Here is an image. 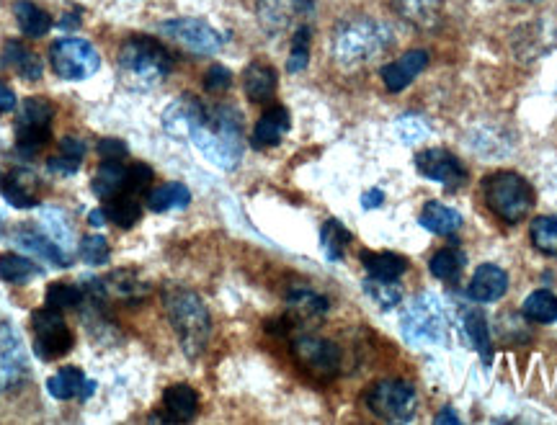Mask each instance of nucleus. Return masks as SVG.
Segmentation results:
<instances>
[{
  "instance_id": "nucleus-56",
  "label": "nucleus",
  "mask_w": 557,
  "mask_h": 425,
  "mask_svg": "<svg viewBox=\"0 0 557 425\" xmlns=\"http://www.w3.org/2000/svg\"><path fill=\"white\" fill-rule=\"evenodd\" d=\"M88 222H91V227H104L106 225L104 209H93V212L88 214Z\"/></svg>"
},
{
  "instance_id": "nucleus-57",
  "label": "nucleus",
  "mask_w": 557,
  "mask_h": 425,
  "mask_svg": "<svg viewBox=\"0 0 557 425\" xmlns=\"http://www.w3.org/2000/svg\"><path fill=\"white\" fill-rule=\"evenodd\" d=\"M521 3H529V0H521Z\"/></svg>"
},
{
  "instance_id": "nucleus-8",
  "label": "nucleus",
  "mask_w": 557,
  "mask_h": 425,
  "mask_svg": "<svg viewBox=\"0 0 557 425\" xmlns=\"http://www.w3.org/2000/svg\"><path fill=\"white\" fill-rule=\"evenodd\" d=\"M52 70L62 80H86L101 67V55L86 39H60L49 47Z\"/></svg>"
},
{
  "instance_id": "nucleus-24",
  "label": "nucleus",
  "mask_w": 557,
  "mask_h": 425,
  "mask_svg": "<svg viewBox=\"0 0 557 425\" xmlns=\"http://www.w3.org/2000/svg\"><path fill=\"white\" fill-rule=\"evenodd\" d=\"M3 65L11 67L13 73L21 75L24 80H39L44 73L42 60L21 42H8L3 47Z\"/></svg>"
},
{
  "instance_id": "nucleus-48",
  "label": "nucleus",
  "mask_w": 557,
  "mask_h": 425,
  "mask_svg": "<svg viewBox=\"0 0 557 425\" xmlns=\"http://www.w3.org/2000/svg\"><path fill=\"white\" fill-rule=\"evenodd\" d=\"M150 183H153V168H150V165H129L127 181H124V191H127V194H142V191L150 189Z\"/></svg>"
},
{
  "instance_id": "nucleus-20",
  "label": "nucleus",
  "mask_w": 557,
  "mask_h": 425,
  "mask_svg": "<svg viewBox=\"0 0 557 425\" xmlns=\"http://www.w3.org/2000/svg\"><path fill=\"white\" fill-rule=\"evenodd\" d=\"M292 127L289 111L284 106H274L258 119L256 129H253V147L264 150V147H274L284 140V134Z\"/></svg>"
},
{
  "instance_id": "nucleus-41",
  "label": "nucleus",
  "mask_w": 557,
  "mask_h": 425,
  "mask_svg": "<svg viewBox=\"0 0 557 425\" xmlns=\"http://www.w3.org/2000/svg\"><path fill=\"white\" fill-rule=\"evenodd\" d=\"M462 266H465V255L457 248H444L431 258L429 268L431 274L441 281H454L462 274Z\"/></svg>"
},
{
  "instance_id": "nucleus-6",
  "label": "nucleus",
  "mask_w": 557,
  "mask_h": 425,
  "mask_svg": "<svg viewBox=\"0 0 557 425\" xmlns=\"http://www.w3.org/2000/svg\"><path fill=\"white\" fill-rule=\"evenodd\" d=\"M400 333L411 346H439L447 335V315L441 299L431 292L418 294L400 317Z\"/></svg>"
},
{
  "instance_id": "nucleus-29",
  "label": "nucleus",
  "mask_w": 557,
  "mask_h": 425,
  "mask_svg": "<svg viewBox=\"0 0 557 425\" xmlns=\"http://www.w3.org/2000/svg\"><path fill=\"white\" fill-rule=\"evenodd\" d=\"M191 204V191L184 183H166L160 189L147 194V207L153 212H173V209H186Z\"/></svg>"
},
{
  "instance_id": "nucleus-44",
  "label": "nucleus",
  "mask_w": 557,
  "mask_h": 425,
  "mask_svg": "<svg viewBox=\"0 0 557 425\" xmlns=\"http://www.w3.org/2000/svg\"><path fill=\"white\" fill-rule=\"evenodd\" d=\"M395 129H398L400 140H403L405 145H416V142H423L431 134V127L426 124V119L416 114L400 116L398 122H395Z\"/></svg>"
},
{
  "instance_id": "nucleus-47",
  "label": "nucleus",
  "mask_w": 557,
  "mask_h": 425,
  "mask_svg": "<svg viewBox=\"0 0 557 425\" xmlns=\"http://www.w3.org/2000/svg\"><path fill=\"white\" fill-rule=\"evenodd\" d=\"M83 292L73 284H52L47 289V307L55 310H68V307H78Z\"/></svg>"
},
{
  "instance_id": "nucleus-2",
  "label": "nucleus",
  "mask_w": 557,
  "mask_h": 425,
  "mask_svg": "<svg viewBox=\"0 0 557 425\" xmlns=\"http://www.w3.org/2000/svg\"><path fill=\"white\" fill-rule=\"evenodd\" d=\"M168 49L153 37H132L122 44L117 57L119 78L132 91H150L171 73Z\"/></svg>"
},
{
  "instance_id": "nucleus-54",
  "label": "nucleus",
  "mask_w": 557,
  "mask_h": 425,
  "mask_svg": "<svg viewBox=\"0 0 557 425\" xmlns=\"http://www.w3.org/2000/svg\"><path fill=\"white\" fill-rule=\"evenodd\" d=\"M385 201V194H382L380 189H372V191H367V194L362 196V207L364 209H377Z\"/></svg>"
},
{
  "instance_id": "nucleus-50",
  "label": "nucleus",
  "mask_w": 557,
  "mask_h": 425,
  "mask_svg": "<svg viewBox=\"0 0 557 425\" xmlns=\"http://www.w3.org/2000/svg\"><path fill=\"white\" fill-rule=\"evenodd\" d=\"M80 163H83V160L70 158L65 152H57L55 158H49V170H52V173H60V176H73V173H78Z\"/></svg>"
},
{
  "instance_id": "nucleus-37",
  "label": "nucleus",
  "mask_w": 557,
  "mask_h": 425,
  "mask_svg": "<svg viewBox=\"0 0 557 425\" xmlns=\"http://www.w3.org/2000/svg\"><path fill=\"white\" fill-rule=\"evenodd\" d=\"M289 310L300 320H315L328 312V299L320 297L318 292H310V289H294L289 294Z\"/></svg>"
},
{
  "instance_id": "nucleus-55",
  "label": "nucleus",
  "mask_w": 557,
  "mask_h": 425,
  "mask_svg": "<svg viewBox=\"0 0 557 425\" xmlns=\"http://www.w3.org/2000/svg\"><path fill=\"white\" fill-rule=\"evenodd\" d=\"M436 423H460V415L452 413V407H444L439 415H436Z\"/></svg>"
},
{
  "instance_id": "nucleus-11",
  "label": "nucleus",
  "mask_w": 557,
  "mask_h": 425,
  "mask_svg": "<svg viewBox=\"0 0 557 425\" xmlns=\"http://www.w3.org/2000/svg\"><path fill=\"white\" fill-rule=\"evenodd\" d=\"M292 353L297 364L318 379L336 377L341 369V348L318 335H300L292 340Z\"/></svg>"
},
{
  "instance_id": "nucleus-30",
  "label": "nucleus",
  "mask_w": 557,
  "mask_h": 425,
  "mask_svg": "<svg viewBox=\"0 0 557 425\" xmlns=\"http://www.w3.org/2000/svg\"><path fill=\"white\" fill-rule=\"evenodd\" d=\"M362 263L367 268V274L374 276V279H400L405 274V268H408V261L403 255L369 253V250L362 253Z\"/></svg>"
},
{
  "instance_id": "nucleus-34",
  "label": "nucleus",
  "mask_w": 557,
  "mask_h": 425,
  "mask_svg": "<svg viewBox=\"0 0 557 425\" xmlns=\"http://www.w3.org/2000/svg\"><path fill=\"white\" fill-rule=\"evenodd\" d=\"M351 243V235L349 230L338 222V219H328L323 225V232H320V245H323V253L325 258L331 263H338L346 253Z\"/></svg>"
},
{
  "instance_id": "nucleus-45",
  "label": "nucleus",
  "mask_w": 557,
  "mask_h": 425,
  "mask_svg": "<svg viewBox=\"0 0 557 425\" xmlns=\"http://www.w3.org/2000/svg\"><path fill=\"white\" fill-rule=\"evenodd\" d=\"M52 140V129H39V127H19L16 124V147L26 155L42 150L47 142Z\"/></svg>"
},
{
  "instance_id": "nucleus-21",
  "label": "nucleus",
  "mask_w": 557,
  "mask_h": 425,
  "mask_svg": "<svg viewBox=\"0 0 557 425\" xmlns=\"http://www.w3.org/2000/svg\"><path fill=\"white\" fill-rule=\"evenodd\" d=\"M91 286L98 294L127 299V302H137L147 294V284H142L140 276L132 274V271H114L104 281H91Z\"/></svg>"
},
{
  "instance_id": "nucleus-18",
  "label": "nucleus",
  "mask_w": 557,
  "mask_h": 425,
  "mask_svg": "<svg viewBox=\"0 0 557 425\" xmlns=\"http://www.w3.org/2000/svg\"><path fill=\"white\" fill-rule=\"evenodd\" d=\"M199 413V395L189 384H173L163 395V413L153 415L150 420H160V423H186Z\"/></svg>"
},
{
  "instance_id": "nucleus-22",
  "label": "nucleus",
  "mask_w": 557,
  "mask_h": 425,
  "mask_svg": "<svg viewBox=\"0 0 557 425\" xmlns=\"http://www.w3.org/2000/svg\"><path fill=\"white\" fill-rule=\"evenodd\" d=\"M39 232H44L52 243L60 245L68 255L73 253L75 232L73 225L68 222V217H65V212H60V209L55 207L39 209Z\"/></svg>"
},
{
  "instance_id": "nucleus-27",
  "label": "nucleus",
  "mask_w": 557,
  "mask_h": 425,
  "mask_svg": "<svg viewBox=\"0 0 557 425\" xmlns=\"http://www.w3.org/2000/svg\"><path fill=\"white\" fill-rule=\"evenodd\" d=\"M276 91V73L274 67L264 65V62H253L248 70H245V93L251 101L256 104H264L274 96Z\"/></svg>"
},
{
  "instance_id": "nucleus-23",
  "label": "nucleus",
  "mask_w": 557,
  "mask_h": 425,
  "mask_svg": "<svg viewBox=\"0 0 557 425\" xmlns=\"http://www.w3.org/2000/svg\"><path fill=\"white\" fill-rule=\"evenodd\" d=\"M16 243L21 245L24 250H29V253L39 255V258H44V261L55 263V266H70V255L65 253V250L60 248V245H55L52 240H49L44 232L39 230H19L16 232Z\"/></svg>"
},
{
  "instance_id": "nucleus-7",
  "label": "nucleus",
  "mask_w": 557,
  "mask_h": 425,
  "mask_svg": "<svg viewBox=\"0 0 557 425\" xmlns=\"http://www.w3.org/2000/svg\"><path fill=\"white\" fill-rule=\"evenodd\" d=\"M364 402L377 418L390 420V423L411 420L418 407L416 389L408 382H400V379H385V382L372 384L364 395Z\"/></svg>"
},
{
  "instance_id": "nucleus-26",
  "label": "nucleus",
  "mask_w": 557,
  "mask_h": 425,
  "mask_svg": "<svg viewBox=\"0 0 557 425\" xmlns=\"http://www.w3.org/2000/svg\"><path fill=\"white\" fill-rule=\"evenodd\" d=\"M421 225L434 235H454L462 227V217L460 212H454L447 204L429 201L421 212Z\"/></svg>"
},
{
  "instance_id": "nucleus-3",
  "label": "nucleus",
  "mask_w": 557,
  "mask_h": 425,
  "mask_svg": "<svg viewBox=\"0 0 557 425\" xmlns=\"http://www.w3.org/2000/svg\"><path fill=\"white\" fill-rule=\"evenodd\" d=\"M395 37L387 24L377 19H351L343 21L333 34V57L343 67H359L385 55Z\"/></svg>"
},
{
  "instance_id": "nucleus-38",
  "label": "nucleus",
  "mask_w": 557,
  "mask_h": 425,
  "mask_svg": "<svg viewBox=\"0 0 557 425\" xmlns=\"http://www.w3.org/2000/svg\"><path fill=\"white\" fill-rule=\"evenodd\" d=\"M524 317H529L532 322H555L557 320V297L547 289L529 294L524 307H521Z\"/></svg>"
},
{
  "instance_id": "nucleus-46",
  "label": "nucleus",
  "mask_w": 557,
  "mask_h": 425,
  "mask_svg": "<svg viewBox=\"0 0 557 425\" xmlns=\"http://www.w3.org/2000/svg\"><path fill=\"white\" fill-rule=\"evenodd\" d=\"M78 253L80 258L91 266H104L109 261V243H106V237L101 235H86L83 237V243L78 245Z\"/></svg>"
},
{
  "instance_id": "nucleus-14",
  "label": "nucleus",
  "mask_w": 557,
  "mask_h": 425,
  "mask_svg": "<svg viewBox=\"0 0 557 425\" xmlns=\"http://www.w3.org/2000/svg\"><path fill=\"white\" fill-rule=\"evenodd\" d=\"M315 0H258V21L271 37L292 29L307 13H313Z\"/></svg>"
},
{
  "instance_id": "nucleus-53",
  "label": "nucleus",
  "mask_w": 557,
  "mask_h": 425,
  "mask_svg": "<svg viewBox=\"0 0 557 425\" xmlns=\"http://www.w3.org/2000/svg\"><path fill=\"white\" fill-rule=\"evenodd\" d=\"M16 109V93L0 80V114H11Z\"/></svg>"
},
{
  "instance_id": "nucleus-25",
  "label": "nucleus",
  "mask_w": 557,
  "mask_h": 425,
  "mask_svg": "<svg viewBox=\"0 0 557 425\" xmlns=\"http://www.w3.org/2000/svg\"><path fill=\"white\" fill-rule=\"evenodd\" d=\"M124 181H127V168L122 160H104L93 176V194L98 199H114L124 191Z\"/></svg>"
},
{
  "instance_id": "nucleus-39",
  "label": "nucleus",
  "mask_w": 557,
  "mask_h": 425,
  "mask_svg": "<svg viewBox=\"0 0 557 425\" xmlns=\"http://www.w3.org/2000/svg\"><path fill=\"white\" fill-rule=\"evenodd\" d=\"M39 274V268L24 258V255L6 253L0 255V279L8 281V284H24V281L34 279Z\"/></svg>"
},
{
  "instance_id": "nucleus-36",
  "label": "nucleus",
  "mask_w": 557,
  "mask_h": 425,
  "mask_svg": "<svg viewBox=\"0 0 557 425\" xmlns=\"http://www.w3.org/2000/svg\"><path fill=\"white\" fill-rule=\"evenodd\" d=\"M83 384H86L83 371L75 369V366H65V369H60L55 377L49 379L47 389L55 400H73L75 395L83 392Z\"/></svg>"
},
{
  "instance_id": "nucleus-17",
  "label": "nucleus",
  "mask_w": 557,
  "mask_h": 425,
  "mask_svg": "<svg viewBox=\"0 0 557 425\" xmlns=\"http://www.w3.org/2000/svg\"><path fill=\"white\" fill-rule=\"evenodd\" d=\"M506 292H509V274H506L501 266H496V263L480 266L478 271L472 274L470 286H467L470 299H475V302L480 304L498 302Z\"/></svg>"
},
{
  "instance_id": "nucleus-12",
  "label": "nucleus",
  "mask_w": 557,
  "mask_h": 425,
  "mask_svg": "<svg viewBox=\"0 0 557 425\" xmlns=\"http://www.w3.org/2000/svg\"><path fill=\"white\" fill-rule=\"evenodd\" d=\"M26 374H29V361L19 333L8 322H0V395L19 387Z\"/></svg>"
},
{
  "instance_id": "nucleus-35",
  "label": "nucleus",
  "mask_w": 557,
  "mask_h": 425,
  "mask_svg": "<svg viewBox=\"0 0 557 425\" xmlns=\"http://www.w3.org/2000/svg\"><path fill=\"white\" fill-rule=\"evenodd\" d=\"M364 292L380 310H392L403 302V289H400L398 279H374V276H369L364 281Z\"/></svg>"
},
{
  "instance_id": "nucleus-13",
  "label": "nucleus",
  "mask_w": 557,
  "mask_h": 425,
  "mask_svg": "<svg viewBox=\"0 0 557 425\" xmlns=\"http://www.w3.org/2000/svg\"><path fill=\"white\" fill-rule=\"evenodd\" d=\"M416 170L423 178L429 181L441 183L444 189L454 191L460 189L467 178V170L460 160L454 158L449 150H441V147H431V150H423L416 155Z\"/></svg>"
},
{
  "instance_id": "nucleus-32",
  "label": "nucleus",
  "mask_w": 557,
  "mask_h": 425,
  "mask_svg": "<svg viewBox=\"0 0 557 425\" xmlns=\"http://www.w3.org/2000/svg\"><path fill=\"white\" fill-rule=\"evenodd\" d=\"M395 8L405 21L431 29L439 21V0H395Z\"/></svg>"
},
{
  "instance_id": "nucleus-10",
  "label": "nucleus",
  "mask_w": 557,
  "mask_h": 425,
  "mask_svg": "<svg viewBox=\"0 0 557 425\" xmlns=\"http://www.w3.org/2000/svg\"><path fill=\"white\" fill-rule=\"evenodd\" d=\"M160 34L194 52V55H217L225 47V37L215 26H209L202 19L166 21V24H160Z\"/></svg>"
},
{
  "instance_id": "nucleus-33",
  "label": "nucleus",
  "mask_w": 557,
  "mask_h": 425,
  "mask_svg": "<svg viewBox=\"0 0 557 425\" xmlns=\"http://www.w3.org/2000/svg\"><path fill=\"white\" fill-rule=\"evenodd\" d=\"M465 333L470 338L472 348L483 356V364L490 366V359H493V343H490V333H488V325H485V317L483 312L478 310H470L465 312Z\"/></svg>"
},
{
  "instance_id": "nucleus-40",
  "label": "nucleus",
  "mask_w": 557,
  "mask_h": 425,
  "mask_svg": "<svg viewBox=\"0 0 557 425\" xmlns=\"http://www.w3.org/2000/svg\"><path fill=\"white\" fill-rule=\"evenodd\" d=\"M52 116H55V109L49 101L39 96L26 98L24 106H21V116H19V127H39V129H52Z\"/></svg>"
},
{
  "instance_id": "nucleus-15",
  "label": "nucleus",
  "mask_w": 557,
  "mask_h": 425,
  "mask_svg": "<svg viewBox=\"0 0 557 425\" xmlns=\"http://www.w3.org/2000/svg\"><path fill=\"white\" fill-rule=\"evenodd\" d=\"M207 114V106L194 96H178L163 114V129L176 140H191V132Z\"/></svg>"
},
{
  "instance_id": "nucleus-16",
  "label": "nucleus",
  "mask_w": 557,
  "mask_h": 425,
  "mask_svg": "<svg viewBox=\"0 0 557 425\" xmlns=\"http://www.w3.org/2000/svg\"><path fill=\"white\" fill-rule=\"evenodd\" d=\"M429 67V52L426 49H413V52H405L400 60L390 62V65L382 67V80H385V88L392 93L403 91L418 75Z\"/></svg>"
},
{
  "instance_id": "nucleus-5",
  "label": "nucleus",
  "mask_w": 557,
  "mask_h": 425,
  "mask_svg": "<svg viewBox=\"0 0 557 425\" xmlns=\"http://www.w3.org/2000/svg\"><path fill=\"white\" fill-rule=\"evenodd\" d=\"M483 196L488 201L490 212L501 217L503 222H509V225H516L527 217L534 204L532 186L519 173H511V170H501V173L485 178Z\"/></svg>"
},
{
  "instance_id": "nucleus-1",
  "label": "nucleus",
  "mask_w": 557,
  "mask_h": 425,
  "mask_svg": "<svg viewBox=\"0 0 557 425\" xmlns=\"http://www.w3.org/2000/svg\"><path fill=\"white\" fill-rule=\"evenodd\" d=\"M191 142L215 168H238L243 158V116L235 106L207 109L202 122L191 132Z\"/></svg>"
},
{
  "instance_id": "nucleus-4",
  "label": "nucleus",
  "mask_w": 557,
  "mask_h": 425,
  "mask_svg": "<svg viewBox=\"0 0 557 425\" xmlns=\"http://www.w3.org/2000/svg\"><path fill=\"white\" fill-rule=\"evenodd\" d=\"M166 312L186 356H202L212 333V320L202 297L184 286H173L166 292Z\"/></svg>"
},
{
  "instance_id": "nucleus-42",
  "label": "nucleus",
  "mask_w": 557,
  "mask_h": 425,
  "mask_svg": "<svg viewBox=\"0 0 557 425\" xmlns=\"http://www.w3.org/2000/svg\"><path fill=\"white\" fill-rule=\"evenodd\" d=\"M529 235L539 253L557 255V217H537L529 227Z\"/></svg>"
},
{
  "instance_id": "nucleus-19",
  "label": "nucleus",
  "mask_w": 557,
  "mask_h": 425,
  "mask_svg": "<svg viewBox=\"0 0 557 425\" xmlns=\"http://www.w3.org/2000/svg\"><path fill=\"white\" fill-rule=\"evenodd\" d=\"M0 191L6 196V201L16 209H31L37 207L39 199V178L26 168L11 170L3 181H0Z\"/></svg>"
},
{
  "instance_id": "nucleus-9",
  "label": "nucleus",
  "mask_w": 557,
  "mask_h": 425,
  "mask_svg": "<svg viewBox=\"0 0 557 425\" xmlns=\"http://www.w3.org/2000/svg\"><path fill=\"white\" fill-rule=\"evenodd\" d=\"M31 330H34V351L39 359L55 361L62 359L73 348V333L68 322L55 307H44L31 315Z\"/></svg>"
},
{
  "instance_id": "nucleus-43",
  "label": "nucleus",
  "mask_w": 557,
  "mask_h": 425,
  "mask_svg": "<svg viewBox=\"0 0 557 425\" xmlns=\"http://www.w3.org/2000/svg\"><path fill=\"white\" fill-rule=\"evenodd\" d=\"M307 62H310V29L300 26L292 37V52H289L287 70L289 73H302Z\"/></svg>"
},
{
  "instance_id": "nucleus-28",
  "label": "nucleus",
  "mask_w": 557,
  "mask_h": 425,
  "mask_svg": "<svg viewBox=\"0 0 557 425\" xmlns=\"http://www.w3.org/2000/svg\"><path fill=\"white\" fill-rule=\"evenodd\" d=\"M13 13H16L19 29L24 31L26 37H44V34L52 29V16H49L44 8H39L37 3L19 0V3L13 6Z\"/></svg>"
},
{
  "instance_id": "nucleus-31",
  "label": "nucleus",
  "mask_w": 557,
  "mask_h": 425,
  "mask_svg": "<svg viewBox=\"0 0 557 425\" xmlns=\"http://www.w3.org/2000/svg\"><path fill=\"white\" fill-rule=\"evenodd\" d=\"M140 214H142L140 201H137L135 194H127V191H122V194H117L114 199H109V207H106V217H109L117 227H122V230L135 227L137 222H140Z\"/></svg>"
},
{
  "instance_id": "nucleus-52",
  "label": "nucleus",
  "mask_w": 557,
  "mask_h": 425,
  "mask_svg": "<svg viewBox=\"0 0 557 425\" xmlns=\"http://www.w3.org/2000/svg\"><path fill=\"white\" fill-rule=\"evenodd\" d=\"M60 152L70 155V158L83 160L86 158V142L80 140V137H65V140L60 142Z\"/></svg>"
},
{
  "instance_id": "nucleus-51",
  "label": "nucleus",
  "mask_w": 557,
  "mask_h": 425,
  "mask_svg": "<svg viewBox=\"0 0 557 425\" xmlns=\"http://www.w3.org/2000/svg\"><path fill=\"white\" fill-rule=\"evenodd\" d=\"M98 155L104 160H119L127 155V145L122 140H114V137H106V140L98 142Z\"/></svg>"
},
{
  "instance_id": "nucleus-49",
  "label": "nucleus",
  "mask_w": 557,
  "mask_h": 425,
  "mask_svg": "<svg viewBox=\"0 0 557 425\" xmlns=\"http://www.w3.org/2000/svg\"><path fill=\"white\" fill-rule=\"evenodd\" d=\"M233 85V73L222 65H212L207 70V78H204V88L212 93H222Z\"/></svg>"
}]
</instances>
